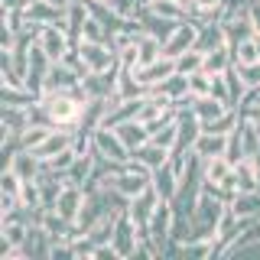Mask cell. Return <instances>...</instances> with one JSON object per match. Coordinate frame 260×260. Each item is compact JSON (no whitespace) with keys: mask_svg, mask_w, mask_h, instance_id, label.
I'll return each mask as SVG.
<instances>
[{"mask_svg":"<svg viewBox=\"0 0 260 260\" xmlns=\"http://www.w3.org/2000/svg\"><path fill=\"white\" fill-rule=\"evenodd\" d=\"M39 104H43L46 117L52 127H75L81 124V117H85V108H88V98L78 91H59V94H43L39 98Z\"/></svg>","mask_w":260,"mask_h":260,"instance_id":"obj_1","label":"cell"},{"mask_svg":"<svg viewBox=\"0 0 260 260\" xmlns=\"http://www.w3.org/2000/svg\"><path fill=\"white\" fill-rule=\"evenodd\" d=\"M224 208H228V202L215 199V195H208V192H202L199 202H195V211L189 215L192 218V238H215Z\"/></svg>","mask_w":260,"mask_h":260,"instance_id":"obj_2","label":"cell"},{"mask_svg":"<svg viewBox=\"0 0 260 260\" xmlns=\"http://www.w3.org/2000/svg\"><path fill=\"white\" fill-rule=\"evenodd\" d=\"M137 244H140V228L134 224V218L127 215V208L117 215V228H114V238H111V247L117 260H127L137 254Z\"/></svg>","mask_w":260,"mask_h":260,"instance_id":"obj_3","label":"cell"},{"mask_svg":"<svg viewBox=\"0 0 260 260\" xmlns=\"http://www.w3.org/2000/svg\"><path fill=\"white\" fill-rule=\"evenodd\" d=\"M91 137H94V153H101V156H108V159H114V162H127V159H130V150H127V143L120 140L117 127L98 124V127L91 130Z\"/></svg>","mask_w":260,"mask_h":260,"instance_id":"obj_4","label":"cell"},{"mask_svg":"<svg viewBox=\"0 0 260 260\" xmlns=\"http://www.w3.org/2000/svg\"><path fill=\"white\" fill-rule=\"evenodd\" d=\"M159 192H156V185H146V189L140 192V195H134V199L127 202V215L134 218V224L140 228V234H146V228H150V218H153V211H156V205H159Z\"/></svg>","mask_w":260,"mask_h":260,"instance_id":"obj_5","label":"cell"},{"mask_svg":"<svg viewBox=\"0 0 260 260\" xmlns=\"http://www.w3.org/2000/svg\"><path fill=\"white\" fill-rule=\"evenodd\" d=\"M78 55L88 72H108L120 62V55L111 49V43H88L85 39V43H78Z\"/></svg>","mask_w":260,"mask_h":260,"instance_id":"obj_6","label":"cell"},{"mask_svg":"<svg viewBox=\"0 0 260 260\" xmlns=\"http://www.w3.org/2000/svg\"><path fill=\"white\" fill-rule=\"evenodd\" d=\"M195 39H199V20H179L176 32L162 43V55H169V59H179L182 52H189V49H195Z\"/></svg>","mask_w":260,"mask_h":260,"instance_id":"obj_7","label":"cell"},{"mask_svg":"<svg viewBox=\"0 0 260 260\" xmlns=\"http://www.w3.org/2000/svg\"><path fill=\"white\" fill-rule=\"evenodd\" d=\"M39 46L46 49V55L52 62H62L65 59V52H69L72 46V36H69V29L62 26V23H49V26H43L39 29Z\"/></svg>","mask_w":260,"mask_h":260,"instance_id":"obj_8","label":"cell"},{"mask_svg":"<svg viewBox=\"0 0 260 260\" xmlns=\"http://www.w3.org/2000/svg\"><path fill=\"white\" fill-rule=\"evenodd\" d=\"M81 85V75L65 62H52L43 81V94H59V91H75Z\"/></svg>","mask_w":260,"mask_h":260,"instance_id":"obj_9","label":"cell"},{"mask_svg":"<svg viewBox=\"0 0 260 260\" xmlns=\"http://www.w3.org/2000/svg\"><path fill=\"white\" fill-rule=\"evenodd\" d=\"M173 221H176V208H173V202H159L156 211H153V218H150V228H146V234L156 241V247H159V250H166V244H169V234H173Z\"/></svg>","mask_w":260,"mask_h":260,"instance_id":"obj_10","label":"cell"},{"mask_svg":"<svg viewBox=\"0 0 260 260\" xmlns=\"http://www.w3.org/2000/svg\"><path fill=\"white\" fill-rule=\"evenodd\" d=\"M81 205H85V189H81V185H75V182H65V189H62L59 199H55V208H52V211H59L65 221L75 224Z\"/></svg>","mask_w":260,"mask_h":260,"instance_id":"obj_11","label":"cell"},{"mask_svg":"<svg viewBox=\"0 0 260 260\" xmlns=\"http://www.w3.org/2000/svg\"><path fill=\"white\" fill-rule=\"evenodd\" d=\"M29 127V104H0V134H23Z\"/></svg>","mask_w":260,"mask_h":260,"instance_id":"obj_12","label":"cell"},{"mask_svg":"<svg viewBox=\"0 0 260 260\" xmlns=\"http://www.w3.org/2000/svg\"><path fill=\"white\" fill-rule=\"evenodd\" d=\"M221 46H228L224 23L221 20L199 23V39H195V49H202V52H215V49H221Z\"/></svg>","mask_w":260,"mask_h":260,"instance_id":"obj_13","label":"cell"},{"mask_svg":"<svg viewBox=\"0 0 260 260\" xmlns=\"http://www.w3.org/2000/svg\"><path fill=\"white\" fill-rule=\"evenodd\" d=\"M7 166L16 169V173H20L23 179H39V176L46 173V159L39 156L36 150H16V153H13V159L7 162Z\"/></svg>","mask_w":260,"mask_h":260,"instance_id":"obj_14","label":"cell"},{"mask_svg":"<svg viewBox=\"0 0 260 260\" xmlns=\"http://www.w3.org/2000/svg\"><path fill=\"white\" fill-rule=\"evenodd\" d=\"M49 247H52V238L43 224H32L26 241H23V257L26 260H49Z\"/></svg>","mask_w":260,"mask_h":260,"instance_id":"obj_15","label":"cell"},{"mask_svg":"<svg viewBox=\"0 0 260 260\" xmlns=\"http://www.w3.org/2000/svg\"><path fill=\"white\" fill-rule=\"evenodd\" d=\"M176 72V59H169V55H159L156 62H150V65H143V69H137V78L143 81V88L150 91L153 85H159V81H166L169 75Z\"/></svg>","mask_w":260,"mask_h":260,"instance_id":"obj_16","label":"cell"},{"mask_svg":"<svg viewBox=\"0 0 260 260\" xmlns=\"http://www.w3.org/2000/svg\"><path fill=\"white\" fill-rule=\"evenodd\" d=\"M153 185H156L162 202H173L176 192H179V169L173 162H162L159 169H153Z\"/></svg>","mask_w":260,"mask_h":260,"instance_id":"obj_17","label":"cell"},{"mask_svg":"<svg viewBox=\"0 0 260 260\" xmlns=\"http://www.w3.org/2000/svg\"><path fill=\"white\" fill-rule=\"evenodd\" d=\"M195 153L202 159L211 156H228V134H215V130H202L199 140H195Z\"/></svg>","mask_w":260,"mask_h":260,"instance_id":"obj_18","label":"cell"},{"mask_svg":"<svg viewBox=\"0 0 260 260\" xmlns=\"http://www.w3.org/2000/svg\"><path fill=\"white\" fill-rule=\"evenodd\" d=\"M150 182H153L150 176H143V173H134V169H127V162H124V169H120V173L114 176V189H117V192H124L127 199L140 195V192H143Z\"/></svg>","mask_w":260,"mask_h":260,"instance_id":"obj_19","label":"cell"},{"mask_svg":"<svg viewBox=\"0 0 260 260\" xmlns=\"http://www.w3.org/2000/svg\"><path fill=\"white\" fill-rule=\"evenodd\" d=\"M234 182H238V192H260V176H257L254 156H244L234 162Z\"/></svg>","mask_w":260,"mask_h":260,"instance_id":"obj_20","label":"cell"},{"mask_svg":"<svg viewBox=\"0 0 260 260\" xmlns=\"http://www.w3.org/2000/svg\"><path fill=\"white\" fill-rule=\"evenodd\" d=\"M153 94H162V98H169V101H179V98H185V94H192L189 91V75H182V72H173L166 81H159V85H153L150 88Z\"/></svg>","mask_w":260,"mask_h":260,"instance_id":"obj_21","label":"cell"},{"mask_svg":"<svg viewBox=\"0 0 260 260\" xmlns=\"http://www.w3.org/2000/svg\"><path fill=\"white\" fill-rule=\"evenodd\" d=\"M192 111H195V117H199L202 124H211V120L224 117V114L231 111V108H228L224 101H218V98H211V94H205V98H195Z\"/></svg>","mask_w":260,"mask_h":260,"instance_id":"obj_22","label":"cell"},{"mask_svg":"<svg viewBox=\"0 0 260 260\" xmlns=\"http://www.w3.org/2000/svg\"><path fill=\"white\" fill-rule=\"evenodd\" d=\"M117 134H120V140L127 143V150H130V153L140 150L143 143H150V127H146L143 120H127V124H120V127H117Z\"/></svg>","mask_w":260,"mask_h":260,"instance_id":"obj_23","label":"cell"},{"mask_svg":"<svg viewBox=\"0 0 260 260\" xmlns=\"http://www.w3.org/2000/svg\"><path fill=\"white\" fill-rule=\"evenodd\" d=\"M228 208L238 218H257L260 215V192H238L228 202Z\"/></svg>","mask_w":260,"mask_h":260,"instance_id":"obj_24","label":"cell"},{"mask_svg":"<svg viewBox=\"0 0 260 260\" xmlns=\"http://www.w3.org/2000/svg\"><path fill=\"white\" fill-rule=\"evenodd\" d=\"M94 173V153H81V156L69 166V173H65V182H75V185H85L88 179Z\"/></svg>","mask_w":260,"mask_h":260,"instance_id":"obj_25","label":"cell"},{"mask_svg":"<svg viewBox=\"0 0 260 260\" xmlns=\"http://www.w3.org/2000/svg\"><path fill=\"white\" fill-rule=\"evenodd\" d=\"M130 156L143 159V162H146L150 169H159L162 162H169V150H166V146H159V143H153V140H150V143H143L140 150H134Z\"/></svg>","mask_w":260,"mask_h":260,"instance_id":"obj_26","label":"cell"},{"mask_svg":"<svg viewBox=\"0 0 260 260\" xmlns=\"http://www.w3.org/2000/svg\"><path fill=\"white\" fill-rule=\"evenodd\" d=\"M234 65V52L231 46H221L215 49V52H205V72L208 75H221V72H228Z\"/></svg>","mask_w":260,"mask_h":260,"instance_id":"obj_27","label":"cell"},{"mask_svg":"<svg viewBox=\"0 0 260 260\" xmlns=\"http://www.w3.org/2000/svg\"><path fill=\"white\" fill-rule=\"evenodd\" d=\"M55 127H46V124H29L26 130L20 134V150H39L46 143V137L52 134Z\"/></svg>","mask_w":260,"mask_h":260,"instance_id":"obj_28","label":"cell"},{"mask_svg":"<svg viewBox=\"0 0 260 260\" xmlns=\"http://www.w3.org/2000/svg\"><path fill=\"white\" fill-rule=\"evenodd\" d=\"M234 52V65H250V62H260V46H257V32L250 39H244L231 49Z\"/></svg>","mask_w":260,"mask_h":260,"instance_id":"obj_29","label":"cell"},{"mask_svg":"<svg viewBox=\"0 0 260 260\" xmlns=\"http://www.w3.org/2000/svg\"><path fill=\"white\" fill-rule=\"evenodd\" d=\"M202 69H205V52L202 49H189L176 59V72H182V75H195Z\"/></svg>","mask_w":260,"mask_h":260,"instance_id":"obj_30","label":"cell"},{"mask_svg":"<svg viewBox=\"0 0 260 260\" xmlns=\"http://www.w3.org/2000/svg\"><path fill=\"white\" fill-rule=\"evenodd\" d=\"M137 49H140V65H137V69H143V65L156 62L159 55H162V43H159L156 36H150V32L140 39V46H137Z\"/></svg>","mask_w":260,"mask_h":260,"instance_id":"obj_31","label":"cell"},{"mask_svg":"<svg viewBox=\"0 0 260 260\" xmlns=\"http://www.w3.org/2000/svg\"><path fill=\"white\" fill-rule=\"evenodd\" d=\"M78 156H81V153L75 150V146H72V150H62V153H55V156H49V159H46V169H49V173L65 176V173H69V166H72V162H75Z\"/></svg>","mask_w":260,"mask_h":260,"instance_id":"obj_32","label":"cell"},{"mask_svg":"<svg viewBox=\"0 0 260 260\" xmlns=\"http://www.w3.org/2000/svg\"><path fill=\"white\" fill-rule=\"evenodd\" d=\"M85 39H88V43H108V26H104L94 13L88 16L85 29H81V43H85Z\"/></svg>","mask_w":260,"mask_h":260,"instance_id":"obj_33","label":"cell"},{"mask_svg":"<svg viewBox=\"0 0 260 260\" xmlns=\"http://www.w3.org/2000/svg\"><path fill=\"white\" fill-rule=\"evenodd\" d=\"M189 91H192V98H205V94H211V75H208L205 69L195 72V75H189Z\"/></svg>","mask_w":260,"mask_h":260,"instance_id":"obj_34","label":"cell"},{"mask_svg":"<svg viewBox=\"0 0 260 260\" xmlns=\"http://www.w3.org/2000/svg\"><path fill=\"white\" fill-rule=\"evenodd\" d=\"M211 98H218V101H224L228 108H231V88H228V75H211Z\"/></svg>","mask_w":260,"mask_h":260,"instance_id":"obj_35","label":"cell"},{"mask_svg":"<svg viewBox=\"0 0 260 260\" xmlns=\"http://www.w3.org/2000/svg\"><path fill=\"white\" fill-rule=\"evenodd\" d=\"M29 0H0V10H26Z\"/></svg>","mask_w":260,"mask_h":260,"instance_id":"obj_36","label":"cell"}]
</instances>
